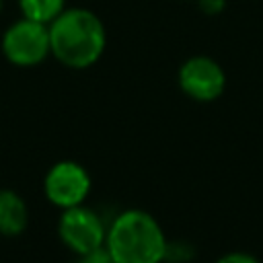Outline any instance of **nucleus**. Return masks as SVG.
I'll return each instance as SVG.
<instances>
[{"instance_id": "nucleus-1", "label": "nucleus", "mask_w": 263, "mask_h": 263, "mask_svg": "<svg viewBox=\"0 0 263 263\" xmlns=\"http://www.w3.org/2000/svg\"><path fill=\"white\" fill-rule=\"evenodd\" d=\"M47 27L51 55L72 70H84L92 66L105 51V25L99 14L88 8H64Z\"/></svg>"}, {"instance_id": "nucleus-2", "label": "nucleus", "mask_w": 263, "mask_h": 263, "mask_svg": "<svg viewBox=\"0 0 263 263\" xmlns=\"http://www.w3.org/2000/svg\"><path fill=\"white\" fill-rule=\"evenodd\" d=\"M166 247L160 224L144 210L121 212L105 236V249L115 263H160Z\"/></svg>"}, {"instance_id": "nucleus-3", "label": "nucleus", "mask_w": 263, "mask_h": 263, "mask_svg": "<svg viewBox=\"0 0 263 263\" xmlns=\"http://www.w3.org/2000/svg\"><path fill=\"white\" fill-rule=\"evenodd\" d=\"M2 53L10 64L21 68H31L41 64L51 53L49 27L45 23L23 16L4 31Z\"/></svg>"}, {"instance_id": "nucleus-4", "label": "nucleus", "mask_w": 263, "mask_h": 263, "mask_svg": "<svg viewBox=\"0 0 263 263\" xmlns=\"http://www.w3.org/2000/svg\"><path fill=\"white\" fill-rule=\"evenodd\" d=\"M58 234L60 240L80 257L105 247L107 228L95 210L80 203L62 212L58 220Z\"/></svg>"}, {"instance_id": "nucleus-5", "label": "nucleus", "mask_w": 263, "mask_h": 263, "mask_svg": "<svg viewBox=\"0 0 263 263\" xmlns=\"http://www.w3.org/2000/svg\"><path fill=\"white\" fill-rule=\"evenodd\" d=\"M88 191H90V177L86 168L74 160L55 162L43 179V193L47 201L62 210L84 203Z\"/></svg>"}, {"instance_id": "nucleus-6", "label": "nucleus", "mask_w": 263, "mask_h": 263, "mask_svg": "<svg viewBox=\"0 0 263 263\" xmlns=\"http://www.w3.org/2000/svg\"><path fill=\"white\" fill-rule=\"evenodd\" d=\"M179 86L189 99L210 103L224 92L226 74L214 58L191 55L179 68Z\"/></svg>"}, {"instance_id": "nucleus-7", "label": "nucleus", "mask_w": 263, "mask_h": 263, "mask_svg": "<svg viewBox=\"0 0 263 263\" xmlns=\"http://www.w3.org/2000/svg\"><path fill=\"white\" fill-rule=\"evenodd\" d=\"M29 224L27 201L12 189H0V234L18 236Z\"/></svg>"}, {"instance_id": "nucleus-8", "label": "nucleus", "mask_w": 263, "mask_h": 263, "mask_svg": "<svg viewBox=\"0 0 263 263\" xmlns=\"http://www.w3.org/2000/svg\"><path fill=\"white\" fill-rule=\"evenodd\" d=\"M23 16L49 25L64 8L66 0H18Z\"/></svg>"}, {"instance_id": "nucleus-9", "label": "nucleus", "mask_w": 263, "mask_h": 263, "mask_svg": "<svg viewBox=\"0 0 263 263\" xmlns=\"http://www.w3.org/2000/svg\"><path fill=\"white\" fill-rule=\"evenodd\" d=\"M78 263H115V261L111 259V255L107 253V249L101 247V249H97V251H92V253L80 255V261H78Z\"/></svg>"}, {"instance_id": "nucleus-10", "label": "nucleus", "mask_w": 263, "mask_h": 263, "mask_svg": "<svg viewBox=\"0 0 263 263\" xmlns=\"http://www.w3.org/2000/svg\"><path fill=\"white\" fill-rule=\"evenodd\" d=\"M195 2H197L199 10L203 14H210V16L220 14L224 10V6H226V0H195Z\"/></svg>"}, {"instance_id": "nucleus-11", "label": "nucleus", "mask_w": 263, "mask_h": 263, "mask_svg": "<svg viewBox=\"0 0 263 263\" xmlns=\"http://www.w3.org/2000/svg\"><path fill=\"white\" fill-rule=\"evenodd\" d=\"M216 263H259V261L249 253H228V255L220 257Z\"/></svg>"}, {"instance_id": "nucleus-12", "label": "nucleus", "mask_w": 263, "mask_h": 263, "mask_svg": "<svg viewBox=\"0 0 263 263\" xmlns=\"http://www.w3.org/2000/svg\"><path fill=\"white\" fill-rule=\"evenodd\" d=\"M0 12H2V0H0Z\"/></svg>"}]
</instances>
